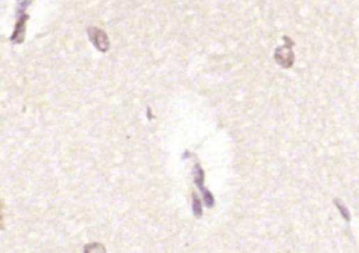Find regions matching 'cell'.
Masks as SVG:
<instances>
[{"instance_id":"2","label":"cell","mask_w":359,"mask_h":253,"mask_svg":"<svg viewBox=\"0 0 359 253\" xmlns=\"http://www.w3.org/2000/svg\"><path fill=\"white\" fill-rule=\"evenodd\" d=\"M275 60H277V63L280 66H282L285 69H289L293 65V60H295L292 47L291 45H284V47L277 48V51H275Z\"/></svg>"},{"instance_id":"3","label":"cell","mask_w":359,"mask_h":253,"mask_svg":"<svg viewBox=\"0 0 359 253\" xmlns=\"http://www.w3.org/2000/svg\"><path fill=\"white\" fill-rule=\"evenodd\" d=\"M84 253H107V250H105L102 243L91 242V243H87L84 246Z\"/></svg>"},{"instance_id":"1","label":"cell","mask_w":359,"mask_h":253,"mask_svg":"<svg viewBox=\"0 0 359 253\" xmlns=\"http://www.w3.org/2000/svg\"><path fill=\"white\" fill-rule=\"evenodd\" d=\"M87 34H89L90 41L93 42V45H94L98 51L107 52V51L109 49V40H108V35H107L102 30H100V28H97V27H90V28H87Z\"/></svg>"}]
</instances>
